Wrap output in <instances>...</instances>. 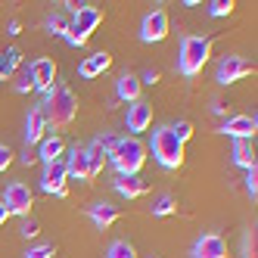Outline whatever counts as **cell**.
Masks as SVG:
<instances>
[{"label": "cell", "instance_id": "cell-1", "mask_svg": "<svg viewBox=\"0 0 258 258\" xmlns=\"http://www.w3.org/2000/svg\"><path fill=\"white\" fill-rule=\"evenodd\" d=\"M41 112L47 121V131H66L78 115V100L66 84H53V90H47V100L41 103Z\"/></svg>", "mask_w": 258, "mask_h": 258}, {"label": "cell", "instance_id": "cell-2", "mask_svg": "<svg viewBox=\"0 0 258 258\" xmlns=\"http://www.w3.org/2000/svg\"><path fill=\"white\" fill-rule=\"evenodd\" d=\"M212 56V38H199V34H187L180 41V56H177V69L183 78H196L206 69Z\"/></svg>", "mask_w": 258, "mask_h": 258}, {"label": "cell", "instance_id": "cell-3", "mask_svg": "<svg viewBox=\"0 0 258 258\" xmlns=\"http://www.w3.org/2000/svg\"><path fill=\"white\" fill-rule=\"evenodd\" d=\"M153 156L162 168H168V171H177L183 165V143L171 134L168 124L153 131Z\"/></svg>", "mask_w": 258, "mask_h": 258}, {"label": "cell", "instance_id": "cell-4", "mask_svg": "<svg viewBox=\"0 0 258 258\" xmlns=\"http://www.w3.org/2000/svg\"><path fill=\"white\" fill-rule=\"evenodd\" d=\"M109 162L115 165L118 177H124V174H137V171L143 168V162H146V146H143L137 137H121L118 146L112 150V156H109Z\"/></svg>", "mask_w": 258, "mask_h": 258}, {"label": "cell", "instance_id": "cell-5", "mask_svg": "<svg viewBox=\"0 0 258 258\" xmlns=\"http://www.w3.org/2000/svg\"><path fill=\"white\" fill-rule=\"evenodd\" d=\"M103 22V13L97 7H78L75 16H72V25H69V44L72 47H84L90 41V34H94Z\"/></svg>", "mask_w": 258, "mask_h": 258}, {"label": "cell", "instance_id": "cell-6", "mask_svg": "<svg viewBox=\"0 0 258 258\" xmlns=\"http://www.w3.org/2000/svg\"><path fill=\"white\" fill-rule=\"evenodd\" d=\"M252 72H255L252 62H246L243 56H233V53H230V56H224V59L218 62V69H215V81L227 87V84H233V81H239V78L252 75Z\"/></svg>", "mask_w": 258, "mask_h": 258}, {"label": "cell", "instance_id": "cell-7", "mask_svg": "<svg viewBox=\"0 0 258 258\" xmlns=\"http://www.w3.org/2000/svg\"><path fill=\"white\" fill-rule=\"evenodd\" d=\"M69 171H66V162L56 159V162H47L44 165V174H41V190L44 193H53V196H66L69 193Z\"/></svg>", "mask_w": 258, "mask_h": 258}, {"label": "cell", "instance_id": "cell-8", "mask_svg": "<svg viewBox=\"0 0 258 258\" xmlns=\"http://www.w3.org/2000/svg\"><path fill=\"white\" fill-rule=\"evenodd\" d=\"M168 38V13L165 10H153L143 16V25H140V41L143 44H159Z\"/></svg>", "mask_w": 258, "mask_h": 258}, {"label": "cell", "instance_id": "cell-9", "mask_svg": "<svg viewBox=\"0 0 258 258\" xmlns=\"http://www.w3.org/2000/svg\"><path fill=\"white\" fill-rule=\"evenodd\" d=\"M4 206L10 209V215L28 218V212H31V206H34V196H31V190L25 187V183L13 180L10 187H7V193H4Z\"/></svg>", "mask_w": 258, "mask_h": 258}, {"label": "cell", "instance_id": "cell-10", "mask_svg": "<svg viewBox=\"0 0 258 258\" xmlns=\"http://www.w3.org/2000/svg\"><path fill=\"white\" fill-rule=\"evenodd\" d=\"M28 78H31V87L34 90H53V84H56V62L41 56V59H34L28 66Z\"/></svg>", "mask_w": 258, "mask_h": 258}, {"label": "cell", "instance_id": "cell-11", "mask_svg": "<svg viewBox=\"0 0 258 258\" xmlns=\"http://www.w3.org/2000/svg\"><path fill=\"white\" fill-rule=\"evenodd\" d=\"M190 258H227V239L221 233L199 236L193 243V249H190Z\"/></svg>", "mask_w": 258, "mask_h": 258}, {"label": "cell", "instance_id": "cell-12", "mask_svg": "<svg viewBox=\"0 0 258 258\" xmlns=\"http://www.w3.org/2000/svg\"><path fill=\"white\" fill-rule=\"evenodd\" d=\"M255 131H258V118L255 115H233L221 124V134H227L233 140H255Z\"/></svg>", "mask_w": 258, "mask_h": 258}, {"label": "cell", "instance_id": "cell-13", "mask_svg": "<svg viewBox=\"0 0 258 258\" xmlns=\"http://www.w3.org/2000/svg\"><path fill=\"white\" fill-rule=\"evenodd\" d=\"M150 124H153V106L150 103H131L127 106V131L131 134H140V131H150Z\"/></svg>", "mask_w": 258, "mask_h": 258}, {"label": "cell", "instance_id": "cell-14", "mask_svg": "<svg viewBox=\"0 0 258 258\" xmlns=\"http://www.w3.org/2000/svg\"><path fill=\"white\" fill-rule=\"evenodd\" d=\"M66 171H69V177H78V180H94V177H97L94 165H90V159H87V150H78V146L69 153Z\"/></svg>", "mask_w": 258, "mask_h": 258}, {"label": "cell", "instance_id": "cell-15", "mask_svg": "<svg viewBox=\"0 0 258 258\" xmlns=\"http://www.w3.org/2000/svg\"><path fill=\"white\" fill-rule=\"evenodd\" d=\"M47 137V121H44V112H41V106H34L31 112H28V121H25V143H41Z\"/></svg>", "mask_w": 258, "mask_h": 258}, {"label": "cell", "instance_id": "cell-16", "mask_svg": "<svg viewBox=\"0 0 258 258\" xmlns=\"http://www.w3.org/2000/svg\"><path fill=\"white\" fill-rule=\"evenodd\" d=\"M87 212H90V218H94V224H97L100 230H109V227L118 221V209L112 206V202H94Z\"/></svg>", "mask_w": 258, "mask_h": 258}, {"label": "cell", "instance_id": "cell-17", "mask_svg": "<svg viewBox=\"0 0 258 258\" xmlns=\"http://www.w3.org/2000/svg\"><path fill=\"white\" fill-rule=\"evenodd\" d=\"M109 66H112V56H109L106 50H100V53H94V56H87L81 62V75L84 78H97V75H103Z\"/></svg>", "mask_w": 258, "mask_h": 258}, {"label": "cell", "instance_id": "cell-18", "mask_svg": "<svg viewBox=\"0 0 258 258\" xmlns=\"http://www.w3.org/2000/svg\"><path fill=\"white\" fill-rule=\"evenodd\" d=\"M115 190L124 196V199H137L146 193V180H140V174H124L115 180Z\"/></svg>", "mask_w": 258, "mask_h": 258}, {"label": "cell", "instance_id": "cell-19", "mask_svg": "<svg viewBox=\"0 0 258 258\" xmlns=\"http://www.w3.org/2000/svg\"><path fill=\"white\" fill-rule=\"evenodd\" d=\"M19 66H22V50L19 47H7L4 53H0V81L13 78Z\"/></svg>", "mask_w": 258, "mask_h": 258}, {"label": "cell", "instance_id": "cell-20", "mask_svg": "<svg viewBox=\"0 0 258 258\" xmlns=\"http://www.w3.org/2000/svg\"><path fill=\"white\" fill-rule=\"evenodd\" d=\"M233 162L239 168H255V143L252 140H233Z\"/></svg>", "mask_w": 258, "mask_h": 258}, {"label": "cell", "instance_id": "cell-21", "mask_svg": "<svg viewBox=\"0 0 258 258\" xmlns=\"http://www.w3.org/2000/svg\"><path fill=\"white\" fill-rule=\"evenodd\" d=\"M115 90H118V97H121V100L137 103V100H140V78L131 75V72H124V75L118 78V84H115Z\"/></svg>", "mask_w": 258, "mask_h": 258}, {"label": "cell", "instance_id": "cell-22", "mask_svg": "<svg viewBox=\"0 0 258 258\" xmlns=\"http://www.w3.org/2000/svg\"><path fill=\"white\" fill-rule=\"evenodd\" d=\"M62 150H66V143H62V137H44L41 140V159H44V165L47 162H56L59 156H62Z\"/></svg>", "mask_w": 258, "mask_h": 258}, {"label": "cell", "instance_id": "cell-23", "mask_svg": "<svg viewBox=\"0 0 258 258\" xmlns=\"http://www.w3.org/2000/svg\"><path fill=\"white\" fill-rule=\"evenodd\" d=\"M84 150H87V159H90V165H94V171L100 174L103 171V165H106V150H103V146H100V140H90V146H84Z\"/></svg>", "mask_w": 258, "mask_h": 258}, {"label": "cell", "instance_id": "cell-24", "mask_svg": "<svg viewBox=\"0 0 258 258\" xmlns=\"http://www.w3.org/2000/svg\"><path fill=\"white\" fill-rule=\"evenodd\" d=\"M106 258H137V249L127 243V239H115V243L109 246Z\"/></svg>", "mask_w": 258, "mask_h": 258}, {"label": "cell", "instance_id": "cell-25", "mask_svg": "<svg viewBox=\"0 0 258 258\" xmlns=\"http://www.w3.org/2000/svg\"><path fill=\"white\" fill-rule=\"evenodd\" d=\"M174 212H177V199H174L171 193L159 196V202L153 206V215H159V218H165V215H174Z\"/></svg>", "mask_w": 258, "mask_h": 258}, {"label": "cell", "instance_id": "cell-26", "mask_svg": "<svg viewBox=\"0 0 258 258\" xmlns=\"http://www.w3.org/2000/svg\"><path fill=\"white\" fill-rule=\"evenodd\" d=\"M171 127V134L180 140V143H187L190 137H193V121H187V118H180V121H174V124H168Z\"/></svg>", "mask_w": 258, "mask_h": 258}, {"label": "cell", "instance_id": "cell-27", "mask_svg": "<svg viewBox=\"0 0 258 258\" xmlns=\"http://www.w3.org/2000/svg\"><path fill=\"white\" fill-rule=\"evenodd\" d=\"M69 25H72V19H69V16H62V13L50 16V22H47L50 34H69Z\"/></svg>", "mask_w": 258, "mask_h": 258}, {"label": "cell", "instance_id": "cell-28", "mask_svg": "<svg viewBox=\"0 0 258 258\" xmlns=\"http://www.w3.org/2000/svg\"><path fill=\"white\" fill-rule=\"evenodd\" d=\"M209 13H212V16H230V13H233V0H212V4H209Z\"/></svg>", "mask_w": 258, "mask_h": 258}, {"label": "cell", "instance_id": "cell-29", "mask_svg": "<svg viewBox=\"0 0 258 258\" xmlns=\"http://www.w3.org/2000/svg\"><path fill=\"white\" fill-rule=\"evenodd\" d=\"M255 246H258V236H255V227H252V230H246V239H243V255H246V258H258V255H255V252H258Z\"/></svg>", "mask_w": 258, "mask_h": 258}, {"label": "cell", "instance_id": "cell-30", "mask_svg": "<svg viewBox=\"0 0 258 258\" xmlns=\"http://www.w3.org/2000/svg\"><path fill=\"white\" fill-rule=\"evenodd\" d=\"M19 233L28 239V236H38L41 233V227H38V221L34 218H22V227H19Z\"/></svg>", "mask_w": 258, "mask_h": 258}, {"label": "cell", "instance_id": "cell-31", "mask_svg": "<svg viewBox=\"0 0 258 258\" xmlns=\"http://www.w3.org/2000/svg\"><path fill=\"white\" fill-rule=\"evenodd\" d=\"M53 255H56V249H53V246H34V249L25 252V258H53Z\"/></svg>", "mask_w": 258, "mask_h": 258}, {"label": "cell", "instance_id": "cell-32", "mask_svg": "<svg viewBox=\"0 0 258 258\" xmlns=\"http://www.w3.org/2000/svg\"><path fill=\"white\" fill-rule=\"evenodd\" d=\"M246 190H249L252 199L258 196V165H255V168H249V174H246Z\"/></svg>", "mask_w": 258, "mask_h": 258}, {"label": "cell", "instance_id": "cell-33", "mask_svg": "<svg viewBox=\"0 0 258 258\" xmlns=\"http://www.w3.org/2000/svg\"><path fill=\"white\" fill-rule=\"evenodd\" d=\"M10 162H13V150H10V146H4V143H0V174H4V171L10 168Z\"/></svg>", "mask_w": 258, "mask_h": 258}, {"label": "cell", "instance_id": "cell-34", "mask_svg": "<svg viewBox=\"0 0 258 258\" xmlns=\"http://www.w3.org/2000/svg\"><path fill=\"white\" fill-rule=\"evenodd\" d=\"M16 90H19V94H28V90H34V87H31V78L25 75L22 81H16Z\"/></svg>", "mask_w": 258, "mask_h": 258}, {"label": "cell", "instance_id": "cell-35", "mask_svg": "<svg viewBox=\"0 0 258 258\" xmlns=\"http://www.w3.org/2000/svg\"><path fill=\"white\" fill-rule=\"evenodd\" d=\"M143 81H146V84H159V72H156V69H150V72L143 75Z\"/></svg>", "mask_w": 258, "mask_h": 258}, {"label": "cell", "instance_id": "cell-36", "mask_svg": "<svg viewBox=\"0 0 258 258\" xmlns=\"http://www.w3.org/2000/svg\"><path fill=\"white\" fill-rule=\"evenodd\" d=\"M7 221H10V209L4 206V202H0V227H4V224H7Z\"/></svg>", "mask_w": 258, "mask_h": 258}, {"label": "cell", "instance_id": "cell-37", "mask_svg": "<svg viewBox=\"0 0 258 258\" xmlns=\"http://www.w3.org/2000/svg\"><path fill=\"white\" fill-rule=\"evenodd\" d=\"M19 28H22L19 19H13V22H10V34H19Z\"/></svg>", "mask_w": 258, "mask_h": 258}, {"label": "cell", "instance_id": "cell-38", "mask_svg": "<svg viewBox=\"0 0 258 258\" xmlns=\"http://www.w3.org/2000/svg\"><path fill=\"white\" fill-rule=\"evenodd\" d=\"M150 258H159V255H150Z\"/></svg>", "mask_w": 258, "mask_h": 258}]
</instances>
